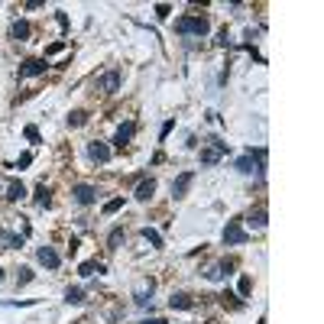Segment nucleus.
I'll return each instance as SVG.
<instances>
[{
    "mask_svg": "<svg viewBox=\"0 0 324 324\" xmlns=\"http://www.w3.org/2000/svg\"><path fill=\"white\" fill-rule=\"evenodd\" d=\"M262 169H266V149H250L247 156H240L237 159V172H243V175H262Z\"/></svg>",
    "mask_w": 324,
    "mask_h": 324,
    "instance_id": "obj_1",
    "label": "nucleus"
},
{
    "mask_svg": "<svg viewBox=\"0 0 324 324\" xmlns=\"http://www.w3.org/2000/svg\"><path fill=\"white\" fill-rule=\"evenodd\" d=\"M208 30H211L208 16H182V20H175V32H182V36H204Z\"/></svg>",
    "mask_w": 324,
    "mask_h": 324,
    "instance_id": "obj_2",
    "label": "nucleus"
},
{
    "mask_svg": "<svg viewBox=\"0 0 324 324\" xmlns=\"http://www.w3.org/2000/svg\"><path fill=\"white\" fill-rule=\"evenodd\" d=\"M224 156H227V143H221L217 136H211L208 146L201 149V165H217Z\"/></svg>",
    "mask_w": 324,
    "mask_h": 324,
    "instance_id": "obj_3",
    "label": "nucleus"
},
{
    "mask_svg": "<svg viewBox=\"0 0 324 324\" xmlns=\"http://www.w3.org/2000/svg\"><path fill=\"white\" fill-rule=\"evenodd\" d=\"M94 85H97V91H100V94H117V91H120V71H117V68L104 71V75H100Z\"/></svg>",
    "mask_w": 324,
    "mask_h": 324,
    "instance_id": "obj_4",
    "label": "nucleus"
},
{
    "mask_svg": "<svg viewBox=\"0 0 324 324\" xmlns=\"http://www.w3.org/2000/svg\"><path fill=\"white\" fill-rule=\"evenodd\" d=\"M247 230L240 227V221H227V227H224V243L227 247H240V243H247Z\"/></svg>",
    "mask_w": 324,
    "mask_h": 324,
    "instance_id": "obj_5",
    "label": "nucleus"
},
{
    "mask_svg": "<svg viewBox=\"0 0 324 324\" xmlns=\"http://www.w3.org/2000/svg\"><path fill=\"white\" fill-rule=\"evenodd\" d=\"M46 59H26L23 65H20V78H39V75H46Z\"/></svg>",
    "mask_w": 324,
    "mask_h": 324,
    "instance_id": "obj_6",
    "label": "nucleus"
},
{
    "mask_svg": "<svg viewBox=\"0 0 324 324\" xmlns=\"http://www.w3.org/2000/svg\"><path fill=\"white\" fill-rule=\"evenodd\" d=\"M192 182H194V172H182V175L172 182V198H185L188 188H192Z\"/></svg>",
    "mask_w": 324,
    "mask_h": 324,
    "instance_id": "obj_7",
    "label": "nucleus"
},
{
    "mask_svg": "<svg viewBox=\"0 0 324 324\" xmlns=\"http://www.w3.org/2000/svg\"><path fill=\"white\" fill-rule=\"evenodd\" d=\"M88 156H91V162H107L110 159V146L100 143V139H91V143H88Z\"/></svg>",
    "mask_w": 324,
    "mask_h": 324,
    "instance_id": "obj_8",
    "label": "nucleus"
},
{
    "mask_svg": "<svg viewBox=\"0 0 324 324\" xmlns=\"http://www.w3.org/2000/svg\"><path fill=\"white\" fill-rule=\"evenodd\" d=\"M71 194H75L78 204H94V198H97V188H94V185H75V188H71Z\"/></svg>",
    "mask_w": 324,
    "mask_h": 324,
    "instance_id": "obj_9",
    "label": "nucleus"
},
{
    "mask_svg": "<svg viewBox=\"0 0 324 324\" xmlns=\"http://www.w3.org/2000/svg\"><path fill=\"white\" fill-rule=\"evenodd\" d=\"M36 256H39V262H42V266H49V269H59V262H62V256L55 253L52 247H39Z\"/></svg>",
    "mask_w": 324,
    "mask_h": 324,
    "instance_id": "obj_10",
    "label": "nucleus"
},
{
    "mask_svg": "<svg viewBox=\"0 0 324 324\" xmlns=\"http://www.w3.org/2000/svg\"><path fill=\"white\" fill-rule=\"evenodd\" d=\"M133 130H136L133 124H120V127H117V133H114V146H117V149L130 146V139H133Z\"/></svg>",
    "mask_w": 324,
    "mask_h": 324,
    "instance_id": "obj_11",
    "label": "nucleus"
},
{
    "mask_svg": "<svg viewBox=\"0 0 324 324\" xmlns=\"http://www.w3.org/2000/svg\"><path fill=\"white\" fill-rule=\"evenodd\" d=\"M30 36H32V26L26 23V20H13V23H10V39H20V42H26Z\"/></svg>",
    "mask_w": 324,
    "mask_h": 324,
    "instance_id": "obj_12",
    "label": "nucleus"
},
{
    "mask_svg": "<svg viewBox=\"0 0 324 324\" xmlns=\"http://www.w3.org/2000/svg\"><path fill=\"white\" fill-rule=\"evenodd\" d=\"M153 292H156V282H153V279H146V282H143V286L133 292V301H136V305H149Z\"/></svg>",
    "mask_w": 324,
    "mask_h": 324,
    "instance_id": "obj_13",
    "label": "nucleus"
},
{
    "mask_svg": "<svg viewBox=\"0 0 324 324\" xmlns=\"http://www.w3.org/2000/svg\"><path fill=\"white\" fill-rule=\"evenodd\" d=\"M133 194H136V201H149V198L156 194V178H143V182L136 185V192H133Z\"/></svg>",
    "mask_w": 324,
    "mask_h": 324,
    "instance_id": "obj_14",
    "label": "nucleus"
},
{
    "mask_svg": "<svg viewBox=\"0 0 324 324\" xmlns=\"http://www.w3.org/2000/svg\"><path fill=\"white\" fill-rule=\"evenodd\" d=\"M169 308H172V311H175V308H178V311H188V308H194V301L188 298L185 292H172V298H169Z\"/></svg>",
    "mask_w": 324,
    "mask_h": 324,
    "instance_id": "obj_15",
    "label": "nucleus"
},
{
    "mask_svg": "<svg viewBox=\"0 0 324 324\" xmlns=\"http://www.w3.org/2000/svg\"><path fill=\"white\" fill-rule=\"evenodd\" d=\"M78 272H81L85 279L100 276V272H104V262H97V259H88V262H81V266H78Z\"/></svg>",
    "mask_w": 324,
    "mask_h": 324,
    "instance_id": "obj_16",
    "label": "nucleus"
},
{
    "mask_svg": "<svg viewBox=\"0 0 324 324\" xmlns=\"http://www.w3.org/2000/svg\"><path fill=\"white\" fill-rule=\"evenodd\" d=\"M266 208H256V211H250V217H247V224L250 227H256V230H262V227H266Z\"/></svg>",
    "mask_w": 324,
    "mask_h": 324,
    "instance_id": "obj_17",
    "label": "nucleus"
},
{
    "mask_svg": "<svg viewBox=\"0 0 324 324\" xmlns=\"http://www.w3.org/2000/svg\"><path fill=\"white\" fill-rule=\"evenodd\" d=\"M23 198H26L23 182H10V188H7V201H23Z\"/></svg>",
    "mask_w": 324,
    "mask_h": 324,
    "instance_id": "obj_18",
    "label": "nucleus"
},
{
    "mask_svg": "<svg viewBox=\"0 0 324 324\" xmlns=\"http://www.w3.org/2000/svg\"><path fill=\"white\" fill-rule=\"evenodd\" d=\"M124 237H127L124 227H114V230H110V237H107V250H117L120 243H124Z\"/></svg>",
    "mask_w": 324,
    "mask_h": 324,
    "instance_id": "obj_19",
    "label": "nucleus"
},
{
    "mask_svg": "<svg viewBox=\"0 0 324 324\" xmlns=\"http://www.w3.org/2000/svg\"><path fill=\"white\" fill-rule=\"evenodd\" d=\"M88 124V110H71L68 114V127H85Z\"/></svg>",
    "mask_w": 324,
    "mask_h": 324,
    "instance_id": "obj_20",
    "label": "nucleus"
},
{
    "mask_svg": "<svg viewBox=\"0 0 324 324\" xmlns=\"http://www.w3.org/2000/svg\"><path fill=\"white\" fill-rule=\"evenodd\" d=\"M227 269H230V262H221V266H211V269L204 272V276H208V279H214V282H217V279H224V272H227Z\"/></svg>",
    "mask_w": 324,
    "mask_h": 324,
    "instance_id": "obj_21",
    "label": "nucleus"
},
{
    "mask_svg": "<svg viewBox=\"0 0 324 324\" xmlns=\"http://www.w3.org/2000/svg\"><path fill=\"white\" fill-rule=\"evenodd\" d=\"M120 208H124V198H110L107 201V204H104V208H100V211H104V214H117V211H120Z\"/></svg>",
    "mask_w": 324,
    "mask_h": 324,
    "instance_id": "obj_22",
    "label": "nucleus"
},
{
    "mask_svg": "<svg viewBox=\"0 0 324 324\" xmlns=\"http://www.w3.org/2000/svg\"><path fill=\"white\" fill-rule=\"evenodd\" d=\"M65 301H68V305H81V301H85V292H81V289H68V292H65Z\"/></svg>",
    "mask_w": 324,
    "mask_h": 324,
    "instance_id": "obj_23",
    "label": "nucleus"
},
{
    "mask_svg": "<svg viewBox=\"0 0 324 324\" xmlns=\"http://www.w3.org/2000/svg\"><path fill=\"white\" fill-rule=\"evenodd\" d=\"M36 204H39V208H46V204H49V188L46 185L36 188Z\"/></svg>",
    "mask_w": 324,
    "mask_h": 324,
    "instance_id": "obj_24",
    "label": "nucleus"
},
{
    "mask_svg": "<svg viewBox=\"0 0 324 324\" xmlns=\"http://www.w3.org/2000/svg\"><path fill=\"white\" fill-rule=\"evenodd\" d=\"M16 282H20V286H26V282H32V269H26V266H20V272H16Z\"/></svg>",
    "mask_w": 324,
    "mask_h": 324,
    "instance_id": "obj_25",
    "label": "nucleus"
},
{
    "mask_svg": "<svg viewBox=\"0 0 324 324\" xmlns=\"http://www.w3.org/2000/svg\"><path fill=\"white\" fill-rule=\"evenodd\" d=\"M143 237H146L149 243H153V247H162V237H159L156 230H149V227H143Z\"/></svg>",
    "mask_w": 324,
    "mask_h": 324,
    "instance_id": "obj_26",
    "label": "nucleus"
},
{
    "mask_svg": "<svg viewBox=\"0 0 324 324\" xmlns=\"http://www.w3.org/2000/svg\"><path fill=\"white\" fill-rule=\"evenodd\" d=\"M65 46H68V42H65V39H59V42H52V46L46 49V59H49V55H59V52H62Z\"/></svg>",
    "mask_w": 324,
    "mask_h": 324,
    "instance_id": "obj_27",
    "label": "nucleus"
},
{
    "mask_svg": "<svg viewBox=\"0 0 324 324\" xmlns=\"http://www.w3.org/2000/svg\"><path fill=\"white\" fill-rule=\"evenodd\" d=\"M23 136L30 139V143H42V136H39V130H36V127H26V130H23Z\"/></svg>",
    "mask_w": 324,
    "mask_h": 324,
    "instance_id": "obj_28",
    "label": "nucleus"
},
{
    "mask_svg": "<svg viewBox=\"0 0 324 324\" xmlns=\"http://www.w3.org/2000/svg\"><path fill=\"white\" fill-rule=\"evenodd\" d=\"M30 165H32V153H23L16 159V169H30Z\"/></svg>",
    "mask_w": 324,
    "mask_h": 324,
    "instance_id": "obj_29",
    "label": "nucleus"
},
{
    "mask_svg": "<svg viewBox=\"0 0 324 324\" xmlns=\"http://www.w3.org/2000/svg\"><path fill=\"white\" fill-rule=\"evenodd\" d=\"M250 289H253V282H250V276H243V279H240V295L247 298V295H250Z\"/></svg>",
    "mask_w": 324,
    "mask_h": 324,
    "instance_id": "obj_30",
    "label": "nucleus"
},
{
    "mask_svg": "<svg viewBox=\"0 0 324 324\" xmlns=\"http://www.w3.org/2000/svg\"><path fill=\"white\" fill-rule=\"evenodd\" d=\"M169 13H172V7H169V3H156V16H159V20H165Z\"/></svg>",
    "mask_w": 324,
    "mask_h": 324,
    "instance_id": "obj_31",
    "label": "nucleus"
},
{
    "mask_svg": "<svg viewBox=\"0 0 324 324\" xmlns=\"http://www.w3.org/2000/svg\"><path fill=\"white\" fill-rule=\"evenodd\" d=\"M217 46H230V36H227V30L217 32Z\"/></svg>",
    "mask_w": 324,
    "mask_h": 324,
    "instance_id": "obj_32",
    "label": "nucleus"
},
{
    "mask_svg": "<svg viewBox=\"0 0 324 324\" xmlns=\"http://www.w3.org/2000/svg\"><path fill=\"white\" fill-rule=\"evenodd\" d=\"M172 127H175V120H165V124H162V133H159V136L165 139V136H169V130H172Z\"/></svg>",
    "mask_w": 324,
    "mask_h": 324,
    "instance_id": "obj_33",
    "label": "nucleus"
},
{
    "mask_svg": "<svg viewBox=\"0 0 324 324\" xmlns=\"http://www.w3.org/2000/svg\"><path fill=\"white\" fill-rule=\"evenodd\" d=\"M139 324H165L162 318H146V321H139Z\"/></svg>",
    "mask_w": 324,
    "mask_h": 324,
    "instance_id": "obj_34",
    "label": "nucleus"
},
{
    "mask_svg": "<svg viewBox=\"0 0 324 324\" xmlns=\"http://www.w3.org/2000/svg\"><path fill=\"white\" fill-rule=\"evenodd\" d=\"M0 282H3V269H0Z\"/></svg>",
    "mask_w": 324,
    "mask_h": 324,
    "instance_id": "obj_35",
    "label": "nucleus"
}]
</instances>
